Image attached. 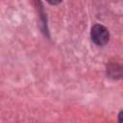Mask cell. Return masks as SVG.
<instances>
[{"label":"cell","instance_id":"obj_4","mask_svg":"<svg viewBox=\"0 0 123 123\" xmlns=\"http://www.w3.org/2000/svg\"><path fill=\"white\" fill-rule=\"evenodd\" d=\"M119 122H123V111H122L119 112Z\"/></svg>","mask_w":123,"mask_h":123},{"label":"cell","instance_id":"obj_1","mask_svg":"<svg viewBox=\"0 0 123 123\" xmlns=\"http://www.w3.org/2000/svg\"><path fill=\"white\" fill-rule=\"evenodd\" d=\"M91 40L98 46H103L108 43L110 39V33L108 29L100 24H96L91 28Z\"/></svg>","mask_w":123,"mask_h":123},{"label":"cell","instance_id":"obj_2","mask_svg":"<svg viewBox=\"0 0 123 123\" xmlns=\"http://www.w3.org/2000/svg\"><path fill=\"white\" fill-rule=\"evenodd\" d=\"M107 74L112 79H120L122 76L121 66L116 63H111L107 67Z\"/></svg>","mask_w":123,"mask_h":123},{"label":"cell","instance_id":"obj_3","mask_svg":"<svg viewBox=\"0 0 123 123\" xmlns=\"http://www.w3.org/2000/svg\"><path fill=\"white\" fill-rule=\"evenodd\" d=\"M49 4H51V5H58V4H60L62 0H46Z\"/></svg>","mask_w":123,"mask_h":123}]
</instances>
